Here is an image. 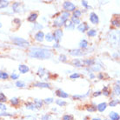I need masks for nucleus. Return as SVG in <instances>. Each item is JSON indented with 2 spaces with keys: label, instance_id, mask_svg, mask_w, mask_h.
Segmentation results:
<instances>
[{
  "label": "nucleus",
  "instance_id": "f257e3e1",
  "mask_svg": "<svg viewBox=\"0 0 120 120\" xmlns=\"http://www.w3.org/2000/svg\"><path fill=\"white\" fill-rule=\"evenodd\" d=\"M29 57L38 59H49L52 57V51L49 49L40 48V47H32L30 49Z\"/></svg>",
  "mask_w": 120,
  "mask_h": 120
},
{
  "label": "nucleus",
  "instance_id": "f03ea898",
  "mask_svg": "<svg viewBox=\"0 0 120 120\" xmlns=\"http://www.w3.org/2000/svg\"><path fill=\"white\" fill-rule=\"evenodd\" d=\"M70 17H71V13L70 12H67V11L61 12V14L58 17H57L56 19L54 20L53 25L56 26V27H58V29H59L60 27H62L63 25H64V24L69 20Z\"/></svg>",
  "mask_w": 120,
  "mask_h": 120
},
{
  "label": "nucleus",
  "instance_id": "7ed1b4c3",
  "mask_svg": "<svg viewBox=\"0 0 120 120\" xmlns=\"http://www.w3.org/2000/svg\"><path fill=\"white\" fill-rule=\"evenodd\" d=\"M11 39L15 45H17L18 46H20V47H23V48H26V47H28L29 45H30V43L28 42L27 40L22 38L15 37V38H12Z\"/></svg>",
  "mask_w": 120,
  "mask_h": 120
},
{
  "label": "nucleus",
  "instance_id": "20e7f679",
  "mask_svg": "<svg viewBox=\"0 0 120 120\" xmlns=\"http://www.w3.org/2000/svg\"><path fill=\"white\" fill-rule=\"evenodd\" d=\"M63 8L64 10V11L67 12H71V11H74L76 10V5L71 2H69V1H65L63 4Z\"/></svg>",
  "mask_w": 120,
  "mask_h": 120
},
{
  "label": "nucleus",
  "instance_id": "39448f33",
  "mask_svg": "<svg viewBox=\"0 0 120 120\" xmlns=\"http://www.w3.org/2000/svg\"><path fill=\"white\" fill-rule=\"evenodd\" d=\"M52 35H53V40H55L58 44L62 40V38L64 36L63 30H61V29H57V30H54V32H53Z\"/></svg>",
  "mask_w": 120,
  "mask_h": 120
},
{
  "label": "nucleus",
  "instance_id": "423d86ee",
  "mask_svg": "<svg viewBox=\"0 0 120 120\" xmlns=\"http://www.w3.org/2000/svg\"><path fill=\"white\" fill-rule=\"evenodd\" d=\"M70 55L71 56H74V57H80V56H83V55H85L86 52H84L83 50L81 49H75V50H71L69 51Z\"/></svg>",
  "mask_w": 120,
  "mask_h": 120
},
{
  "label": "nucleus",
  "instance_id": "0eeeda50",
  "mask_svg": "<svg viewBox=\"0 0 120 120\" xmlns=\"http://www.w3.org/2000/svg\"><path fill=\"white\" fill-rule=\"evenodd\" d=\"M78 30H79L80 32H85V31H88L89 29H90V26H89V24L87 23H82V24H78Z\"/></svg>",
  "mask_w": 120,
  "mask_h": 120
},
{
  "label": "nucleus",
  "instance_id": "6e6552de",
  "mask_svg": "<svg viewBox=\"0 0 120 120\" xmlns=\"http://www.w3.org/2000/svg\"><path fill=\"white\" fill-rule=\"evenodd\" d=\"M34 38L36 41L38 42H43L44 41V39H45V33L43 32L42 30H39L38 32L35 34V37H34Z\"/></svg>",
  "mask_w": 120,
  "mask_h": 120
},
{
  "label": "nucleus",
  "instance_id": "1a4fd4ad",
  "mask_svg": "<svg viewBox=\"0 0 120 120\" xmlns=\"http://www.w3.org/2000/svg\"><path fill=\"white\" fill-rule=\"evenodd\" d=\"M90 21L93 24H98L99 23V18L98 16L97 15L95 12H91L90 14Z\"/></svg>",
  "mask_w": 120,
  "mask_h": 120
},
{
  "label": "nucleus",
  "instance_id": "9d476101",
  "mask_svg": "<svg viewBox=\"0 0 120 120\" xmlns=\"http://www.w3.org/2000/svg\"><path fill=\"white\" fill-rule=\"evenodd\" d=\"M12 10L14 12H17V13H19V12L22 11V8H21V4L19 2H15V3L12 4Z\"/></svg>",
  "mask_w": 120,
  "mask_h": 120
},
{
  "label": "nucleus",
  "instance_id": "9b49d317",
  "mask_svg": "<svg viewBox=\"0 0 120 120\" xmlns=\"http://www.w3.org/2000/svg\"><path fill=\"white\" fill-rule=\"evenodd\" d=\"M56 95H57V97L61 98H69V94L66 93L65 91H64L63 90H61V89L57 90V91H56Z\"/></svg>",
  "mask_w": 120,
  "mask_h": 120
},
{
  "label": "nucleus",
  "instance_id": "f8f14e48",
  "mask_svg": "<svg viewBox=\"0 0 120 120\" xmlns=\"http://www.w3.org/2000/svg\"><path fill=\"white\" fill-rule=\"evenodd\" d=\"M18 71H19V72L22 73V74H25V73L29 72L30 68H29L27 65H25V64H19V65H18Z\"/></svg>",
  "mask_w": 120,
  "mask_h": 120
},
{
  "label": "nucleus",
  "instance_id": "ddd939ff",
  "mask_svg": "<svg viewBox=\"0 0 120 120\" xmlns=\"http://www.w3.org/2000/svg\"><path fill=\"white\" fill-rule=\"evenodd\" d=\"M106 108H107V103H105V102L100 103V104H98V106H97V110L98 111H100V112H104V111L106 110Z\"/></svg>",
  "mask_w": 120,
  "mask_h": 120
},
{
  "label": "nucleus",
  "instance_id": "4468645a",
  "mask_svg": "<svg viewBox=\"0 0 120 120\" xmlns=\"http://www.w3.org/2000/svg\"><path fill=\"white\" fill-rule=\"evenodd\" d=\"M47 73H48L47 71L45 68H43V67H39L38 70V72H37V74H38L39 78H44L45 75H46Z\"/></svg>",
  "mask_w": 120,
  "mask_h": 120
},
{
  "label": "nucleus",
  "instance_id": "2eb2a0df",
  "mask_svg": "<svg viewBox=\"0 0 120 120\" xmlns=\"http://www.w3.org/2000/svg\"><path fill=\"white\" fill-rule=\"evenodd\" d=\"M109 117H110L111 120H119L120 119L119 114H118L117 112H115V111H111V112L109 113Z\"/></svg>",
  "mask_w": 120,
  "mask_h": 120
},
{
  "label": "nucleus",
  "instance_id": "dca6fc26",
  "mask_svg": "<svg viewBox=\"0 0 120 120\" xmlns=\"http://www.w3.org/2000/svg\"><path fill=\"white\" fill-rule=\"evenodd\" d=\"M72 64L76 67H83L84 66V63L83 60L79 59V58H76V59L72 60Z\"/></svg>",
  "mask_w": 120,
  "mask_h": 120
},
{
  "label": "nucleus",
  "instance_id": "f3484780",
  "mask_svg": "<svg viewBox=\"0 0 120 120\" xmlns=\"http://www.w3.org/2000/svg\"><path fill=\"white\" fill-rule=\"evenodd\" d=\"M38 13H31L29 17H28V21L29 22H31V23H34V22H36V20L38 19Z\"/></svg>",
  "mask_w": 120,
  "mask_h": 120
},
{
  "label": "nucleus",
  "instance_id": "a211bd4d",
  "mask_svg": "<svg viewBox=\"0 0 120 120\" xmlns=\"http://www.w3.org/2000/svg\"><path fill=\"white\" fill-rule=\"evenodd\" d=\"M34 86L36 87H39V88H51L50 84H47V83H41V82H38L36 84H34Z\"/></svg>",
  "mask_w": 120,
  "mask_h": 120
},
{
  "label": "nucleus",
  "instance_id": "6ab92c4d",
  "mask_svg": "<svg viewBox=\"0 0 120 120\" xmlns=\"http://www.w3.org/2000/svg\"><path fill=\"white\" fill-rule=\"evenodd\" d=\"M88 45H89V43L86 39H82L80 43H79V47L82 49V50H84V49H86L88 47Z\"/></svg>",
  "mask_w": 120,
  "mask_h": 120
},
{
  "label": "nucleus",
  "instance_id": "aec40b11",
  "mask_svg": "<svg viewBox=\"0 0 120 120\" xmlns=\"http://www.w3.org/2000/svg\"><path fill=\"white\" fill-rule=\"evenodd\" d=\"M83 63H84V66L86 65V66H92L95 64V60L94 59H84L83 60Z\"/></svg>",
  "mask_w": 120,
  "mask_h": 120
},
{
  "label": "nucleus",
  "instance_id": "412c9836",
  "mask_svg": "<svg viewBox=\"0 0 120 120\" xmlns=\"http://www.w3.org/2000/svg\"><path fill=\"white\" fill-rule=\"evenodd\" d=\"M43 101L42 100H40V99H38V98H35L34 99V105H35V108H38V109H40L41 107L43 106Z\"/></svg>",
  "mask_w": 120,
  "mask_h": 120
},
{
  "label": "nucleus",
  "instance_id": "4be33fe9",
  "mask_svg": "<svg viewBox=\"0 0 120 120\" xmlns=\"http://www.w3.org/2000/svg\"><path fill=\"white\" fill-rule=\"evenodd\" d=\"M64 28H65L66 30H74V29H75V25L72 24L71 21H67L65 24H64Z\"/></svg>",
  "mask_w": 120,
  "mask_h": 120
},
{
  "label": "nucleus",
  "instance_id": "5701e85b",
  "mask_svg": "<svg viewBox=\"0 0 120 120\" xmlns=\"http://www.w3.org/2000/svg\"><path fill=\"white\" fill-rule=\"evenodd\" d=\"M10 4L9 1H5V0H0V9H4L8 7Z\"/></svg>",
  "mask_w": 120,
  "mask_h": 120
},
{
  "label": "nucleus",
  "instance_id": "b1692460",
  "mask_svg": "<svg viewBox=\"0 0 120 120\" xmlns=\"http://www.w3.org/2000/svg\"><path fill=\"white\" fill-rule=\"evenodd\" d=\"M113 93L117 96H119L120 94V87H119V82H117V84H116L113 88Z\"/></svg>",
  "mask_w": 120,
  "mask_h": 120
},
{
  "label": "nucleus",
  "instance_id": "393cba45",
  "mask_svg": "<svg viewBox=\"0 0 120 120\" xmlns=\"http://www.w3.org/2000/svg\"><path fill=\"white\" fill-rule=\"evenodd\" d=\"M45 39L47 42H52L53 41V35H52V33L49 32L46 35H45Z\"/></svg>",
  "mask_w": 120,
  "mask_h": 120
},
{
  "label": "nucleus",
  "instance_id": "a878e982",
  "mask_svg": "<svg viewBox=\"0 0 120 120\" xmlns=\"http://www.w3.org/2000/svg\"><path fill=\"white\" fill-rule=\"evenodd\" d=\"M25 107H26V109L27 110H30V111H34L35 110V105H34V104H33L32 102H28L25 104Z\"/></svg>",
  "mask_w": 120,
  "mask_h": 120
},
{
  "label": "nucleus",
  "instance_id": "bb28decb",
  "mask_svg": "<svg viewBox=\"0 0 120 120\" xmlns=\"http://www.w3.org/2000/svg\"><path fill=\"white\" fill-rule=\"evenodd\" d=\"M10 102H11V104L12 105L16 106V105H19V103H20V100H19L18 98H11Z\"/></svg>",
  "mask_w": 120,
  "mask_h": 120
},
{
  "label": "nucleus",
  "instance_id": "cd10ccee",
  "mask_svg": "<svg viewBox=\"0 0 120 120\" xmlns=\"http://www.w3.org/2000/svg\"><path fill=\"white\" fill-rule=\"evenodd\" d=\"M102 94H104L105 97H109L111 95V91H110V90H109V88L107 86H105V87L103 88Z\"/></svg>",
  "mask_w": 120,
  "mask_h": 120
},
{
  "label": "nucleus",
  "instance_id": "c85d7f7f",
  "mask_svg": "<svg viewBox=\"0 0 120 120\" xmlns=\"http://www.w3.org/2000/svg\"><path fill=\"white\" fill-rule=\"evenodd\" d=\"M111 24H112L113 26H115V27L119 28V26H120V24H119V19H118L117 18H114V19H112V20H111Z\"/></svg>",
  "mask_w": 120,
  "mask_h": 120
},
{
  "label": "nucleus",
  "instance_id": "c756f323",
  "mask_svg": "<svg viewBox=\"0 0 120 120\" xmlns=\"http://www.w3.org/2000/svg\"><path fill=\"white\" fill-rule=\"evenodd\" d=\"M97 34H98V31H97V30H94V29H92V30H89L87 31V35L89 37H91V38L97 36Z\"/></svg>",
  "mask_w": 120,
  "mask_h": 120
},
{
  "label": "nucleus",
  "instance_id": "7c9ffc66",
  "mask_svg": "<svg viewBox=\"0 0 120 120\" xmlns=\"http://www.w3.org/2000/svg\"><path fill=\"white\" fill-rule=\"evenodd\" d=\"M9 78V75L7 72L4 71H0V79H3V80H6Z\"/></svg>",
  "mask_w": 120,
  "mask_h": 120
},
{
  "label": "nucleus",
  "instance_id": "2f4dec72",
  "mask_svg": "<svg viewBox=\"0 0 120 120\" xmlns=\"http://www.w3.org/2000/svg\"><path fill=\"white\" fill-rule=\"evenodd\" d=\"M71 22L72 24L76 25V24H81V22H80V19L79 18H74V17H71Z\"/></svg>",
  "mask_w": 120,
  "mask_h": 120
},
{
  "label": "nucleus",
  "instance_id": "473e14b6",
  "mask_svg": "<svg viewBox=\"0 0 120 120\" xmlns=\"http://www.w3.org/2000/svg\"><path fill=\"white\" fill-rule=\"evenodd\" d=\"M73 16L72 17H74V18H79L81 17L82 15V11H79V10H75L74 11H73Z\"/></svg>",
  "mask_w": 120,
  "mask_h": 120
},
{
  "label": "nucleus",
  "instance_id": "72a5a7b5",
  "mask_svg": "<svg viewBox=\"0 0 120 120\" xmlns=\"http://www.w3.org/2000/svg\"><path fill=\"white\" fill-rule=\"evenodd\" d=\"M118 104H119V99H113V100H111V102L109 103V105L111 107H115Z\"/></svg>",
  "mask_w": 120,
  "mask_h": 120
},
{
  "label": "nucleus",
  "instance_id": "f704fd0d",
  "mask_svg": "<svg viewBox=\"0 0 120 120\" xmlns=\"http://www.w3.org/2000/svg\"><path fill=\"white\" fill-rule=\"evenodd\" d=\"M56 104H57V105H59L60 107H64V106H65V105H67V103H66L65 101L62 100V99H57V100H56Z\"/></svg>",
  "mask_w": 120,
  "mask_h": 120
},
{
  "label": "nucleus",
  "instance_id": "c9c22d12",
  "mask_svg": "<svg viewBox=\"0 0 120 120\" xmlns=\"http://www.w3.org/2000/svg\"><path fill=\"white\" fill-rule=\"evenodd\" d=\"M6 101H7V98H6V96L3 92H0V103L4 104V103H5Z\"/></svg>",
  "mask_w": 120,
  "mask_h": 120
},
{
  "label": "nucleus",
  "instance_id": "e433bc0d",
  "mask_svg": "<svg viewBox=\"0 0 120 120\" xmlns=\"http://www.w3.org/2000/svg\"><path fill=\"white\" fill-rule=\"evenodd\" d=\"M89 93H90V90H89L85 95H73L72 98H73V99H80V98H85L86 96H88Z\"/></svg>",
  "mask_w": 120,
  "mask_h": 120
},
{
  "label": "nucleus",
  "instance_id": "4c0bfd02",
  "mask_svg": "<svg viewBox=\"0 0 120 120\" xmlns=\"http://www.w3.org/2000/svg\"><path fill=\"white\" fill-rule=\"evenodd\" d=\"M16 86L18 88H24L25 87V84L23 81H17L16 82Z\"/></svg>",
  "mask_w": 120,
  "mask_h": 120
},
{
  "label": "nucleus",
  "instance_id": "58836bf2",
  "mask_svg": "<svg viewBox=\"0 0 120 120\" xmlns=\"http://www.w3.org/2000/svg\"><path fill=\"white\" fill-rule=\"evenodd\" d=\"M51 119H52V117L50 114H45L41 117V120H51Z\"/></svg>",
  "mask_w": 120,
  "mask_h": 120
},
{
  "label": "nucleus",
  "instance_id": "ea45409f",
  "mask_svg": "<svg viewBox=\"0 0 120 120\" xmlns=\"http://www.w3.org/2000/svg\"><path fill=\"white\" fill-rule=\"evenodd\" d=\"M34 30H40L41 29H43V25L42 24H38V23H35L34 24Z\"/></svg>",
  "mask_w": 120,
  "mask_h": 120
},
{
  "label": "nucleus",
  "instance_id": "a19ab883",
  "mask_svg": "<svg viewBox=\"0 0 120 120\" xmlns=\"http://www.w3.org/2000/svg\"><path fill=\"white\" fill-rule=\"evenodd\" d=\"M88 111H90V112H93V111H97V105H90L89 107L86 108Z\"/></svg>",
  "mask_w": 120,
  "mask_h": 120
},
{
  "label": "nucleus",
  "instance_id": "79ce46f5",
  "mask_svg": "<svg viewBox=\"0 0 120 120\" xmlns=\"http://www.w3.org/2000/svg\"><path fill=\"white\" fill-rule=\"evenodd\" d=\"M90 67H91L90 69L92 70V71H99L101 70V66H98V64H94V65L90 66Z\"/></svg>",
  "mask_w": 120,
  "mask_h": 120
},
{
  "label": "nucleus",
  "instance_id": "37998d69",
  "mask_svg": "<svg viewBox=\"0 0 120 120\" xmlns=\"http://www.w3.org/2000/svg\"><path fill=\"white\" fill-rule=\"evenodd\" d=\"M70 78H71V79H77V78H80V74L78 73V72H75V73H73V74L70 76Z\"/></svg>",
  "mask_w": 120,
  "mask_h": 120
},
{
  "label": "nucleus",
  "instance_id": "c03bdc74",
  "mask_svg": "<svg viewBox=\"0 0 120 120\" xmlns=\"http://www.w3.org/2000/svg\"><path fill=\"white\" fill-rule=\"evenodd\" d=\"M44 102L46 104V105H51V103L54 102V99L52 98H45L44 100Z\"/></svg>",
  "mask_w": 120,
  "mask_h": 120
},
{
  "label": "nucleus",
  "instance_id": "a18cd8bd",
  "mask_svg": "<svg viewBox=\"0 0 120 120\" xmlns=\"http://www.w3.org/2000/svg\"><path fill=\"white\" fill-rule=\"evenodd\" d=\"M58 60H59V61H61V62H66V61H67V57H66L65 55L61 54V55H59Z\"/></svg>",
  "mask_w": 120,
  "mask_h": 120
},
{
  "label": "nucleus",
  "instance_id": "49530a36",
  "mask_svg": "<svg viewBox=\"0 0 120 120\" xmlns=\"http://www.w3.org/2000/svg\"><path fill=\"white\" fill-rule=\"evenodd\" d=\"M73 119V117H72L71 115H64L63 116V120H72Z\"/></svg>",
  "mask_w": 120,
  "mask_h": 120
},
{
  "label": "nucleus",
  "instance_id": "de8ad7c7",
  "mask_svg": "<svg viewBox=\"0 0 120 120\" xmlns=\"http://www.w3.org/2000/svg\"><path fill=\"white\" fill-rule=\"evenodd\" d=\"M18 78H19V75H18V74H16L14 72L11 75V78L12 80H16V79H18Z\"/></svg>",
  "mask_w": 120,
  "mask_h": 120
},
{
  "label": "nucleus",
  "instance_id": "09e8293b",
  "mask_svg": "<svg viewBox=\"0 0 120 120\" xmlns=\"http://www.w3.org/2000/svg\"><path fill=\"white\" fill-rule=\"evenodd\" d=\"M12 114L11 113H6V112H3V113H0V117H11Z\"/></svg>",
  "mask_w": 120,
  "mask_h": 120
},
{
  "label": "nucleus",
  "instance_id": "8fccbe9b",
  "mask_svg": "<svg viewBox=\"0 0 120 120\" xmlns=\"http://www.w3.org/2000/svg\"><path fill=\"white\" fill-rule=\"evenodd\" d=\"M6 109H7V107H6L5 105H4V104H2V103H0V110L1 111H6Z\"/></svg>",
  "mask_w": 120,
  "mask_h": 120
},
{
  "label": "nucleus",
  "instance_id": "3c124183",
  "mask_svg": "<svg viewBox=\"0 0 120 120\" xmlns=\"http://www.w3.org/2000/svg\"><path fill=\"white\" fill-rule=\"evenodd\" d=\"M82 5L84 6V7H85V8H90V6L88 5V2L87 1H82Z\"/></svg>",
  "mask_w": 120,
  "mask_h": 120
},
{
  "label": "nucleus",
  "instance_id": "603ef678",
  "mask_svg": "<svg viewBox=\"0 0 120 120\" xmlns=\"http://www.w3.org/2000/svg\"><path fill=\"white\" fill-rule=\"evenodd\" d=\"M100 95H102V92H101V91H99V90L95 91V92L93 93V97H98V96H100Z\"/></svg>",
  "mask_w": 120,
  "mask_h": 120
},
{
  "label": "nucleus",
  "instance_id": "864d4df0",
  "mask_svg": "<svg viewBox=\"0 0 120 120\" xmlns=\"http://www.w3.org/2000/svg\"><path fill=\"white\" fill-rule=\"evenodd\" d=\"M13 21L15 22V23H18V24H21V21H20V19H18V18H15Z\"/></svg>",
  "mask_w": 120,
  "mask_h": 120
},
{
  "label": "nucleus",
  "instance_id": "5fc2aeb1",
  "mask_svg": "<svg viewBox=\"0 0 120 120\" xmlns=\"http://www.w3.org/2000/svg\"><path fill=\"white\" fill-rule=\"evenodd\" d=\"M53 47H54V48H59L60 45H59V44H57V43H56V44H55V45H53Z\"/></svg>",
  "mask_w": 120,
  "mask_h": 120
},
{
  "label": "nucleus",
  "instance_id": "6e6d98bb",
  "mask_svg": "<svg viewBox=\"0 0 120 120\" xmlns=\"http://www.w3.org/2000/svg\"><path fill=\"white\" fill-rule=\"evenodd\" d=\"M103 78H104V76H103L102 73H99V74H98V78H99V79H102Z\"/></svg>",
  "mask_w": 120,
  "mask_h": 120
},
{
  "label": "nucleus",
  "instance_id": "4d7b16f0",
  "mask_svg": "<svg viewBox=\"0 0 120 120\" xmlns=\"http://www.w3.org/2000/svg\"><path fill=\"white\" fill-rule=\"evenodd\" d=\"M90 78H95V75H94L93 73H90Z\"/></svg>",
  "mask_w": 120,
  "mask_h": 120
},
{
  "label": "nucleus",
  "instance_id": "13d9d810",
  "mask_svg": "<svg viewBox=\"0 0 120 120\" xmlns=\"http://www.w3.org/2000/svg\"><path fill=\"white\" fill-rule=\"evenodd\" d=\"M91 120H102L101 118H99V117H94V118H92Z\"/></svg>",
  "mask_w": 120,
  "mask_h": 120
},
{
  "label": "nucleus",
  "instance_id": "bf43d9fd",
  "mask_svg": "<svg viewBox=\"0 0 120 120\" xmlns=\"http://www.w3.org/2000/svg\"><path fill=\"white\" fill-rule=\"evenodd\" d=\"M2 27V24H1V23H0V28Z\"/></svg>",
  "mask_w": 120,
  "mask_h": 120
},
{
  "label": "nucleus",
  "instance_id": "052dcab7",
  "mask_svg": "<svg viewBox=\"0 0 120 120\" xmlns=\"http://www.w3.org/2000/svg\"><path fill=\"white\" fill-rule=\"evenodd\" d=\"M105 120H108V119H105Z\"/></svg>",
  "mask_w": 120,
  "mask_h": 120
}]
</instances>
